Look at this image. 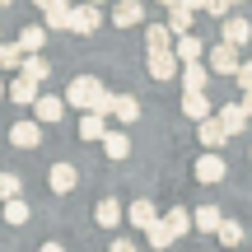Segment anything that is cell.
I'll list each match as a JSON object with an SVG mask.
<instances>
[{
	"label": "cell",
	"instance_id": "obj_1",
	"mask_svg": "<svg viewBox=\"0 0 252 252\" xmlns=\"http://www.w3.org/2000/svg\"><path fill=\"white\" fill-rule=\"evenodd\" d=\"M65 108H80V112H103L108 117L112 112V94L103 89L94 75H75L70 89H65Z\"/></svg>",
	"mask_w": 252,
	"mask_h": 252
},
{
	"label": "cell",
	"instance_id": "obj_2",
	"mask_svg": "<svg viewBox=\"0 0 252 252\" xmlns=\"http://www.w3.org/2000/svg\"><path fill=\"white\" fill-rule=\"evenodd\" d=\"M191 173H196V182L215 187V182H224V178H229V163L220 159V150H210V154H201V159H196V168H191Z\"/></svg>",
	"mask_w": 252,
	"mask_h": 252
},
{
	"label": "cell",
	"instance_id": "obj_3",
	"mask_svg": "<svg viewBox=\"0 0 252 252\" xmlns=\"http://www.w3.org/2000/svg\"><path fill=\"white\" fill-rule=\"evenodd\" d=\"M47 182H52V191H56V196H65V191H75V187H80V168H75V163H52Z\"/></svg>",
	"mask_w": 252,
	"mask_h": 252
},
{
	"label": "cell",
	"instance_id": "obj_4",
	"mask_svg": "<svg viewBox=\"0 0 252 252\" xmlns=\"http://www.w3.org/2000/svg\"><path fill=\"white\" fill-rule=\"evenodd\" d=\"M98 5H89V0H80V5H70V33H94L98 28Z\"/></svg>",
	"mask_w": 252,
	"mask_h": 252
},
{
	"label": "cell",
	"instance_id": "obj_5",
	"mask_svg": "<svg viewBox=\"0 0 252 252\" xmlns=\"http://www.w3.org/2000/svg\"><path fill=\"white\" fill-rule=\"evenodd\" d=\"M173 75H182L178 52H150V80H173Z\"/></svg>",
	"mask_w": 252,
	"mask_h": 252
},
{
	"label": "cell",
	"instance_id": "obj_6",
	"mask_svg": "<svg viewBox=\"0 0 252 252\" xmlns=\"http://www.w3.org/2000/svg\"><path fill=\"white\" fill-rule=\"evenodd\" d=\"M220 37H224L229 47H243L248 37H252V24L243 14H224V24H220Z\"/></svg>",
	"mask_w": 252,
	"mask_h": 252
},
{
	"label": "cell",
	"instance_id": "obj_7",
	"mask_svg": "<svg viewBox=\"0 0 252 252\" xmlns=\"http://www.w3.org/2000/svg\"><path fill=\"white\" fill-rule=\"evenodd\" d=\"M61 117H65V98H56V94H42V98L33 103V122L52 126V122H61Z\"/></svg>",
	"mask_w": 252,
	"mask_h": 252
},
{
	"label": "cell",
	"instance_id": "obj_8",
	"mask_svg": "<svg viewBox=\"0 0 252 252\" xmlns=\"http://www.w3.org/2000/svg\"><path fill=\"white\" fill-rule=\"evenodd\" d=\"M140 19H145L140 0H112V24H117V28H135Z\"/></svg>",
	"mask_w": 252,
	"mask_h": 252
},
{
	"label": "cell",
	"instance_id": "obj_9",
	"mask_svg": "<svg viewBox=\"0 0 252 252\" xmlns=\"http://www.w3.org/2000/svg\"><path fill=\"white\" fill-rule=\"evenodd\" d=\"M238 65H243V61H238V47L220 42L215 52H210V70H215V75H238Z\"/></svg>",
	"mask_w": 252,
	"mask_h": 252
},
{
	"label": "cell",
	"instance_id": "obj_10",
	"mask_svg": "<svg viewBox=\"0 0 252 252\" xmlns=\"http://www.w3.org/2000/svg\"><path fill=\"white\" fill-rule=\"evenodd\" d=\"M37 140H42V122H14L9 126V145H19V150H33Z\"/></svg>",
	"mask_w": 252,
	"mask_h": 252
},
{
	"label": "cell",
	"instance_id": "obj_11",
	"mask_svg": "<svg viewBox=\"0 0 252 252\" xmlns=\"http://www.w3.org/2000/svg\"><path fill=\"white\" fill-rule=\"evenodd\" d=\"M182 112H187L191 122H206V117H210V98H206V89H182Z\"/></svg>",
	"mask_w": 252,
	"mask_h": 252
},
{
	"label": "cell",
	"instance_id": "obj_12",
	"mask_svg": "<svg viewBox=\"0 0 252 252\" xmlns=\"http://www.w3.org/2000/svg\"><path fill=\"white\" fill-rule=\"evenodd\" d=\"M173 42H178V37H173L168 24H150L145 28V52H173Z\"/></svg>",
	"mask_w": 252,
	"mask_h": 252
},
{
	"label": "cell",
	"instance_id": "obj_13",
	"mask_svg": "<svg viewBox=\"0 0 252 252\" xmlns=\"http://www.w3.org/2000/svg\"><path fill=\"white\" fill-rule=\"evenodd\" d=\"M191 224H196L201 234H220V224H224V210H220V206H196V210H191Z\"/></svg>",
	"mask_w": 252,
	"mask_h": 252
},
{
	"label": "cell",
	"instance_id": "obj_14",
	"mask_svg": "<svg viewBox=\"0 0 252 252\" xmlns=\"http://www.w3.org/2000/svg\"><path fill=\"white\" fill-rule=\"evenodd\" d=\"M173 52H178V61L187 65V61H201V56H206V42H201L196 33H182L178 42H173Z\"/></svg>",
	"mask_w": 252,
	"mask_h": 252
},
{
	"label": "cell",
	"instance_id": "obj_15",
	"mask_svg": "<svg viewBox=\"0 0 252 252\" xmlns=\"http://www.w3.org/2000/svg\"><path fill=\"white\" fill-rule=\"evenodd\" d=\"M196 135H201V145H206V150H220V145L229 140V131H224V122H220V117H206Z\"/></svg>",
	"mask_w": 252,
	"mask_h": 252
},
{
	"label": "cell",
	"instance_id": "obj_16",
	"mask_svg": "<svg viewBox=\"0 0 252 252\" xmlns=\"http://www.w3.org/2000/svg\"><path fill=\"white\" fill-rule=\"evenodd\" d=\"M126 220H131L135 229H150V224H159V210H154L150 201H131V206H126Z\"/></svg>",
	"mask_w": 252,
	"mask_h": 252
},
{
	"label": "cell",
	"instance_id": "obj_17",
	"mask_svg": "<svg viewBox=\"0 0 252 252\" xmlns=\"http://www.w3.org/2000/svg\"><path fill=\"white\" fill-rule=\"evenodd\" d=\"M19 75H24V80H33V84H42L47 75H52V65H47V56H42V52H33V56H24Z\"/></svg>",
	"mask_w": 252,
	"mask_h": 252
},
{
	"label": "cell",
	"instance_id": "obj_18",
	"mask_svg": "<svg viewBox=\"0 0 252 252\" xmlns=\"http://www.w3.org/2000/svg\"><path fill=\"white\" fill-rule=\"evenodd\" d=\"M94 220H98L103 229H117L122 220H126V210H122V206H117L112 196H103V201H98V210H94Z\"/></svg>",
	"mask_w": 252,
	"mask_h": 252
},
{
	"label": "cell",
	"instance_id": "obj_19",
	"mask_svg": "<svg viewBox=\"0 0 252 252\" xmlns=\"http://www.w3.org/2000/svg\"><path fill=\"white\" fill-rule=\"evenodd\" d=\"M178 80H182V89H206V80H210V65H201V61H187Z\"/></svg>",
	"mask_w": 252,
	"mask_h": 252
},
{
	"label": "cell",
	"instance_id": "obj_20",
	"mask_svg": "<svg viewBox=\"0 0 252 252\" xmlns=\"http://www.w3.org/2000/svg\"><path fill=\"white\" fill-rule=\"evenodd\" d=\"M220 122H224V131L229 135H238L248 126V112H243V103H224V108H220Z\"/></svg>",
	"mask_w": 252,
	"mask_h": 252
},
{
	"label": "cell",
	"instance_id": "obj_21",
	"mask_svg": "<svg viewBox=\"0 0 252 252\" xmlns=\"http://www.w3.org/2000/svg\"><path fill=\"white\" fill-rule=\"evenodd\" d=\"M80 135L84 140H103V135H108V117H103V112H84L80 117Z\"/></svg>",
	"mask_w": 252,
	"mask_h": 252
},
{
	"label": "cell",
	"instance_id": "obj_22",
	"mask_svg": "<svg viewBox=\"0 0 252 252\" xmlns=\"http://www.w3.org/2000/svg\"><path fill=\"white\" fill-rule=\"evenodd\" d=\"M103 154H108V159H126V154H131V135L126 131H108L103 135Z\"/></svg>",
	"mask_w": 252,
	"mask_h": 252
},
{
	"label": "cell",
	"instance_id": "obj_23",
	"mask_svg": "<svg viewBox=\"0 0 252 252\" xmlns=\"http://www.w3.org/2000/svg\"><path fill=\"white\" fill-rule=\"evenodd\" d=\"M9 98H14V103H28V108H33L42 94H37V84H33V80H24V75H19V80L9 84Z\"/></svg>",
	"mask_w": 252,
	"mask_h": 252
},
{
	"label": "cell",
	"instance_id": "obj_24",
	"mask_svg": "<svg viewBox=\"0 0 252 252\" xmlns=\"http://www.w3.org/2000/svg\"><path fill=\"white\" fill-rule=\"evenodd\" d=\"M112 117H122V122H135V117H140V103H135L131 94H112Z\"/></svg>",
	"mask_w": 252,
	"mask_h": 252
},
{
	"label": "cell",
	"instance_id": "obj_25",
	"mask_svg": "<svg viewBox=\"0 0 252 252\" xmlns=\"http://www.w3.org/2000/svg\"><path fill=\"white\" fill-rule=\"evenodd\" d=\"M19 47H24V56L42 52L47 47V28H24V33H19Z\"/></svg>",
	"mask_w": 252,
	"mask_h": 252
},
{
	"label": "cell",
	"instance_id": "obj_26",
	"mask_svg": "<svg viewBox=\"0 0 252 252\" xmlns=\"http://www.w3.org/2000/svg\"><path fill=\"white\" fill-rule=\"evenodd\" d=\"M163 224L173 229V238H182V234H191V229H196V224H191V210H168V215H163Z\"/></svg>",
	"mask_w": 252,
	"mask_h": 252
},
{
	"label": "cell",
	"instance_id": "obj_27",
	"mask_svg": "<svg viewBox=\"0 0 252 252\" xmlns=\"http://www.w3.org/2000/svg\"><path fill=\"white\" fill-rule=\"evenodd\" d=\"M42 14H47V28H70V5H65V0H56V5H47Z\"/></svg>",
	"mask_w": 252,
	"mask_h": 252
},
{
	"label": "cell",
	"instance_id": "obj_28",
	"mask_svg": "<svg viewBox=\"0 0 252 252\" xmlns=\"http://www.w3.org/2000/svg\"><path fill=\"white\" fill-rule=\"evenodd\" d=\"M168 28H173V37L191 33V9H187V5H173V14H168Z\"/></svg>",
	"mask_w": 252,
	"mask_h": 252
},
{
	"label": "cell",
	"instance_id": "obj_29",
	"mask_svg": "<svg viewBox=\"0 0 252 252\" xmlns=\"http://www.w3.org/2000/svg\"><path fill=\"white\" fill-rule=\"evenodd\" d=\"M19 65H24V47L5 42V47H0V70H19Z\"/></svg>",
	"mask_w": 252,
	"mask_h": 252
},
{
	"label": "cell",
	"instance_id": "obj_30",
	"mask_svg": "<svg viewBox=\"0 0 252 252\" xmlns=\"http://www.w3.org/2000/svg\"><path fill=\"white\" fill-rule=\"evenodd\" d=\"M28 215H33V210H28V201H5V224H28Z\"/></svg>",
	"mask_w": 252,
	"mask_h": 252
},
{
	"label": "cell",
	"instance_id": "obj_31",
	"mask_svg": "<svg viewBox=\"0 0 252 252\" xmlns=\"http://www.w3.org/2000/svg\"><path fill=\"white\" fill-rule=\"evenodd\" d=\"M215 238H220V243H224V248H238V243H243V224H238V220H224Z\"/></svg>",
	"mask_w": 252,
	"mask_h": 252
},
{
	"label": "cell",
	"instance_id": "obj_32",
	"mask_svg": "<svg viewBox=\"0 0 252 252\" xmlns=\"http://www.w3.org/2000/svg\"><path fill=\"white\" fill-rule=\"evenodd\" d=\"M145 238H150V248H168V243H173V229L163 224V215H159V224L145 229Z\"/></svg>",
	"mask_w": 252,
	"mask_h": 252
},
{
	"label": "cell",
	"instance_id": "obj_33",
	"mask_svg": "<svg viewBox=\"0 0 252 252\" xmlns=\"http://www.w3.org/2000/svg\"><path fill=\"white\" fill-rule=\"evenodd\" d=\"M19 196V178L14 173H0V201H14Z\"/></svg>",
	"mask_w": 252,
	"mask_h": 252
},
{
	"label": "cell",
	"instance_id": "obj_34",
	"mask_svg": "<svg viewBox=\"0 0 252 252\" xmlns=\"http://www.w3.org/2000/svg\"><path fill=\"white\" fill-rule=\"evenodd\" d=\"M234 80H238V89H252V61H243V65H238V75H234Z\"/></svg>",
	"mask_w": 252,
	"mask_h": 252
},
{
	"label": "cell",
	"instance_id": "obj_35",
	"mask_svg": "<svg viewBox=\"0 0 252 252\" xmlns=\"http://www.w3.org/2000/svg\"><path fill=\"white\" fill-rule=\"evenodd\" d=\"M108 252H135V243H131V238H112V248Z\"/></svg>",
	"mask_w": 252,
	"mask_h": 252
},
{
	"label": "cell",
	"instance_id": "obj_36",
	"mask_svg": "<svg viewBox=\"0 0 252 252\" xmlns=\"http://www.w3.org/2000/svg\"><path fill=\"white\" fill-rule=\"evenodd\" d=\"M206 9H210V14H220V19H224V14H229V0H210Z\"/></svg>",
	"mask_w": 252,
	"mask_h": 252
},
{
	"label": "cell",
	"instance_id": "obj_37",
	"mask_svg": "<svg viewBox=\"0 0 252 252\" xmlns=\"http://www.w3.org/2000/svg\"><path fill=\"white\" fill-rule=\"evenodd\" d=\"M178 5H187V9H191V14H196V9H206V5H210V0H178Z\"/></svg>",
	"mask_w": 252,
	"mask_h": 252
},
{
	"label": "cell",
	"instance_id": "obj_38",
	"mask_svg": "<svg viewBox=\"0 0 252 252\" xmlns=\"http://www.w3.org/2000/svg\"><path fill=\"white\" fill-rule=\"evenodd\" d=\"M238 103H243V112L252 117V89H248V94H243V98H238Z\"/></svg>",
	"mask_w": 252,
	"mask_h": 252
},
{
	"label": "cell",
	"instance_id": "obj_39",
	"mask_svg": "<svg viewBox=\"0 0 252 252\" xmlns=\"http://www.w3.org/2000/svg\"><path fill=\"white\" fill-rule=\"evenodd\" d=\"M37 252H65L61 243H42V248H37Z\"/></svg>",
	"mask_w": 252,
	"mask_h": 252
},
{
	"label": "cell",
	"instance_id": "obj_40",
	"mask_svg": "<svg viewBox=\"0 0 252 252\" xmlns=\"http://www.w3.org/2000/svg\"><path fill=\"white\" fill-rule=\"evenodd\" d=\"M33 5H37V9H47V5H56V0H33Z\"/></svg>",
	"mask_w": 252,
	"mask_h": 252
},
{
	"label": "cell",
	"instance_id": "obj_41",
	"mask_svg": "<svg viewBox=\"0 0 252 252\" xmlns=\"http://www.w3.org/2000/svg\"><path fill=\"white\" fill-rule=\"evenodd\" d=\"M159 5H168V9H173V5H178V0H159Z\"/></svg>",
	"mask_w": 252,
	"mask_h": 252
},
{
	"label": "cell",
	"instance_id": "obj_42",
	"mask_svg": "<svg viewBox=\"0 0 252 252\" xmlns=\"http://www.w3.org/2000/svg\"><path fill=\"white\" fill-rule=\"evenodd\" d=\"M9 5H14V0H0V9H9Z\"/></svg>",
	"mask_w": 252,
	"mask_h": 252
},
{
	"label": "cell",
	"instance_id": "obj_43",
	"mask_svg": "<svg viewBox=\"0 0 252 252\" xmlns=\"http://www.w3.org/2000/svg\"><path fill=\"white\" fill-rule=\"evenodd\" d=\"M0 98H5V80H0Z\"/></svg>",
	"mask_w": 252,
	"mask_h": 252
},
{
	"label": "cell",
	"instance_id": "obj_44",
	"mask_svg": "<svg viewBox=\"0 0 252 252\" xmlns=\"http://www.w3.org/2000/svg\"><path fill=\"white\" fill-rule=\"evenodd\" d=\"M229 5H243V0H229Z\"/></svg>",
	"mask_w": 252,
	"mask_h": 252
},
{
	"label": "cell",
	"instance_id": "obj_45",
	"mask_svg": "<svg viewBox=\"0 0 252 252\" xmlns=\"http://www.w3.org/2000/svg\"><path fill=\"white\" fill-rule=\"evenodd\" d=\"M89 5H103V0H89Z\"/></svg>",
	"mask_w": 252,
	"mask_h": 252
}]
</instances>
